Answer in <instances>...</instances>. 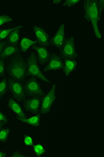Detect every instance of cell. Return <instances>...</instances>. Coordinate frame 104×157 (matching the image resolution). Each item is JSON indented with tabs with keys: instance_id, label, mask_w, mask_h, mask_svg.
I'll use <instances>...</instances> for the list:
<instances>
[{
	"instance_id": "6da1fadb",
	"label": "cell",
	"mask_w": 104,
	"mask_h": 157,
	"mask_svg": "<svg viewBox=\"0 0 104 157\" xmlns=\"http://www.w3.org/2000/svg\"><path fill=\"white\" fill-rule=\"evenodd\" d=\"M82 12L86 22L90 24L93 35L97 40L102 39V33L100 28L103 13L98 7V0L82 1Z\"/></svg>"
},
{
	"instance_id": "7a4b0ae2",
	"label": "cell",
	"mask_w": 104,
	"mask_h": 157,
	"mask_svg": "<svg viewBox=\"0 0 104 157\" xmlns=\"http://www.w3.org/2000/svg\"><path fill=\"white\" fill-rule=\"evenodd\" d=\"M8 71L12 79L20 82L25 79L28 72L26 61L23 56L17 55L11 60L8 67Z\"/></svg>"
},
{
	"instance_id": "3957f363",
	"label": "cell",
	"mask_w": 104,
	"mask_h": 157,
	"mask_svg": "<svg viewBox=\"0 0 104 157\" xmlns=\"http://www.w3.org/2000/svg\"><path fill=\"white\" fill-rule=\"evenodd\" d=\"M67 27L65 22L61 21L58 28L52 33L50 48L55 52H60L66 40L67 36Z\"/></svg>"
},
{
	"instance_id": "277c9868",
	"label": "cell",
	"mask_w": 104,
	"mask_h": 157,
	"mask_svg": "<svg viewBox=\"0 0 104 157\" xmlns=\"http://www.w3.org/2000/svg\"><path fill=\"white\" fill-rule=\"evenodd\" d=\"M26 64L28 74L39 78L45 83L50 82L48 78L40 71L37 63V58L34 51H32L29 54L26 60Z\"/></svg>"
},
{
	"instance_id": "5b68a950",
	"label": "cell",
	"mask_w": 104,
	"mask_h": 157,
	"mask_svg": "<svg viewBox=\"0 0 104 157\" xmlns=\"http://www.w3.org/2000/svg\"><path fill=\"white\" fill-rule=\"evenodd\" d=\"M60 53L64 59H77L78 55V43L74 35L67 36Z\"/></svg>"
},
{
	"instance_id": "8992f818",
	"label": "cell",
	"mask_w": 104,
	"mask_h": 157,
	"mask_svg": "<svg viewBox=\"0 0 104 157\" xmlns=\"http://www.w3.org/2000/svg\"><path fill=\"white\" fill-rule=\"evenodd\" d=\"M31 32L38 44L50 48L52 33L46 28L42 25L36 24L32 27Z\"/></svg>"
},
{
	"instance_id": "52a82bcc",
	"label": "cell",
	"mask_w": 104,
	"mask_h": 157,
	"mask_svg": "<svg viewBox=\"0 0 104 157\" xmlns=\"http://www.w3.org/2000/svg\"><path fill=\"white\" fill-rule=\"evenodd\" d=\"M38 42L33 35L31 32L29 33L23 30L21 38L18 44L19 50L22 53H26L33 48L35 44H37Z\"/></svg>"
},
{
	"instance_id": "ba28073f",
	"label": "cell",
	"mask_w": 104,
	"mask_h": 157,
	"mask_svg": "<svg viewBox=\"0 0 104 157\" xmlns=\"http://www.w3.org/2000/svg\"><path fill=\"white\" fill-rule=\"evenodd\" d=\"M56 85H53L43 98L41 104V112L42 114L48 113L53 106L56 98Z\"/></svg>"
},
{
	"instance_id": "9c48e42d",
	"label": "cell",
	"mask_w": 104,
	"mask_h": 157,
	"mask_svg": "<svg viewBox=\"0 0 104 157\" xmlns=\"http://www.w3.org/2000/svg\"><path fill=\"white\" fill-rule=\"evenodd\" d=\"M8 83L9 90L13 96L19 101H23L25 97V90L20 81L10 78Z\"/></svg>"
},
{
	"instance_id": "30bf717a",
	"label": "cell",
	"mask_w": 104,
	"mask_h": 157,
	"mask_svg": "<svg viewBox=\"0 0 104 157\" xmlns=\"http://www.w3.org/2000/svg\"><path fill=\"white\" fill-rule=\"evenodd\" d=\"M33 48L40 63L44 64L47 63L51 56V48L38 44H35Z\"/></svg>"
},
{
	"instance_id": "8fae6325",
	"label": "cell",
	"mask_w": 104,
	"mask_h": 157,
	"mask_svg": "<svg viewBox=\"0 0 104 157\" xmlns=\"http://www.w3.org/2000/svg\"><path fill=\"white\" fill-rule=\"evenodd\" d=\"M63 60L61 55L58 52H55L54 54L50 56L47 64L45 70L47 71H55L63 68Z\"/></svg>"
},
{
	"instance_id": "7c38bea8",
	"label": "cell",
	"mask_w": 104,
	"mask_h": 157,
	"mask_svg": "<svg viewBox=\"0 0 104 157\" xmlns=\"http://www.w3.org/2000/svg\"><path fill=\"white\" fill-rule=\"evenodd\" d=\"M25 90L30 95L39 97L43 94L42 88L39 82L34 78L29 79L26 82Z\"/></svg>"
},
{
	"instance_id": "4fadbf2b",
	"label": "cell",
	"mask_w": 104,
	"mask_h": 157,
	"mask_svg": "<svg viewBox=\"0 0 104 157\" xmlns=\"http://www.w3.org/2000/svg\"><path fill=\"white\" fill-rule=\"evenodd\" d=\"M24 26L23 24H17L12 32L6 40L7 43L18 46L19 40L21 38Z\"/></svg>"
},
{
	"instance_id": "5bb4252c",
	"label": "cell",
	"mask_w": 104,
	"mask_h": 157,
	"mask_svg": "<svg viewBox=\"0 0 104 157\" xmlns=\"http://www.w3.org/2000/svg\"><path fill=\"white\" fill-rule=\"evenodd\" d=\"M78 65L76 59H64L63 61L64 74L66 77L71 75L76 70Z\"/></svg>"
},
{
	"instance_id": "9a60e30c",
	"label": "cell",
	"mask_w": 104,
	"mask_h": 157,
	"mask_svg": "<svg viewBox=\"0 0 104 157\" xmlns=\"http://www.w3.org/2000/svg\"><path fill=\"white\" fill-rule=\"evenodd\" d=\"M19 48L17 45L7 43L0 55V59L4 60L7 58L12 57L17 54Z\"/></svg>"
},
{
	"instance_id": "2e32d148",
	"label": "cell",
	"mask_w": 104,
	"mask_h": 157,
	"mask_svg": "<svg viewBox=\"0 0 104 157\" xmlns=\"http://www.w3.org/2000/svg\"><path fill=\"white\" fill-rule=\"evenodd\" d=\"M7 104L9 109L16 115H18L19 117L18 119H25L26 118V115L23 112L22 107L16 101L14 100V99L12 98H9L8 100Z\"/></svg>"
},
{
	"instance_id": "e0dca14e",
	"label": "cell",
	"mask_w": 104,
	"mask_h": 157,
	"mask_svg": "<svg viewBox=\"0 0 104 157\" xmlns=\"http://www.w3.org/2000/svg\"><path fill=\"white\" fill-rule=\"evenodd\" d=\"M40 104V98L36 97L28 100L26 102L25 106L27 110L30 112L35 113L38 111Z\"/></svg>"
},
{
	"instance_id": "ac0fdd59",
	"label": "cell",
	"mask_w": 104,
	"mask_h": 157,
	"mask_svg": "<svg viewBox=\"0 0 104 157\" xmlns=\"http://www.w3.org/2000/svg\"><path fill=\"white\" fill-rule=\"evenodd\" d=\"M14 22V18L11 14L6 13H0V28L12 25Z\"/></svg>"
},
{
	"instance_id": "d6986e66",
	"label": "cell",
	"mask_w": 104,
	"mask_h": 157,
	"mask_svg": "<svg viewBox=\"0 0 104 157\" xmlns=\"http://www.w3.org/2000/svg\"><path fill=\"white\" fill-rule=\"evenodd\" d=\"M16 25H11L0 29V41H6Z\"/></svg>"
},
{
	"instance_id": "ffe728a7",
	"label": "cell",
	"mask_w": 104,
	"mask_h": 157,
	"mask_svg": "<svg viewBox=\"0 0 104 157\" xmlns=\"http://www.w3.org/2000/svg\"><path fill=\"white\" fill-rule=\"evenodd\" d=\"M18 119L23 123H26L33 126H37L39 125L40 123V117L39 115H36L29 118Z\"/></svg>"
},
{
	"instance_id": "44dd1931",
	"label": "cell",
	"mask_w": 104,
	"mask_h": 157,
	"mask_svg": "<svg viewBox=\"0 0 104 157\" xmlns=\"http://www.w3.org/2000/svg\"><path fill=\"white\" fill-rule=\"evenodd\" d=\"M82 1L81 0H64L62 2L61 6L66 8H72L77 6Z\"/></svg>"
},
{
	"instance_id": "7402d4cb",
	"label": "cell",
	"mask_w": 104,
	"mask_h": 157,
	"mask_svg": "<svg viewBox=\"0 0 104 157\" xmlns=\"http://www.w3.org/2000/svg\"><path fill=\"white\" fill-rule=\"evenodd\" d=\"M8 83L6 78H4L0 81V96H2L5 94L7 88Z\"/></svg>"
},
{
	"instance_id": "603a6c76",
	"label": "cell",
	"mask_w": 104,
	"mask_h": 157,
	"mask_svg": "<svg viewBox=\"0 0 104 157\" xmlns=\"http://www.w3.org/2000/svg\"><path fill=\"white\" fill-rule=\"evenodd\" d=\"M10 132L9 128H5L0 131V141L4 142L7 139Z\"/></svg>"
},
{
	"instance_id": "cb8c5ba5",
	"label": "cell",
	"mask_w": 104,
	"mask_h": 157,
	"mask_svg": "<svg viewBox=\"0 0 104 157\" xmlns=\"http://www.w3.org/2000/svg\"><path fill=\"white\" fill-rule=\"evenodd\" d=\"M34 151L37 155H42L44 153V148L42 145H37L34 146Z\"/></svg>"
},
{
	"instance_id": "d4e9b609",
	"label": "cell",
	"mask_w": 104,
	"mask_h": 157,
	"mask_svg": "<svg viewBox=\"0 0 104 157\" xmlns=\"http://www.w3.org/2000/svg\"><path fill=\"white\" fill-rule=\"evenodd\" d=\"M5 70V65L4 60L0 59V76L4 74Z\"/></svg>"
},
{
	"instance_id": "484cf974",
	"label": "cell",
	"mask_w": 104,
	"mask_h": 157,
	"mask_svg": "<svg viewBox=\"0 0 104 157\" xmlns=\"http://www.w3.org/2000/svg\"><path fill=\"white\" fill-rule=\"evenodd\" d=\"M25 143L26 145H30L33 144V140L29 136H27L25 138Z\"/></svg>"
},
{
	"instance_id": "4316f807",
	"label": "cell",
	"mask_w": 104,
	"mask_h": 157,
	"mask_svg": "<svg viewBox=\"0 0 104 157\" xmlns=\"http://www.w3.org/2000/svg\"><path fill=\"white\" fill-rule=\"evenodd\" d=\"M62 2L63 1L62 0H57V1H54L52 2V3L54 5V6L56 7H60L62 5Z\"/></svg>"
},
{
	"instance_id": "83f0119b",
	"label": "cell",
	"mask_w": 104,
	"mask_h": 157,
	"mask_svg": "<svg viewBox=\"0 0 104 157\" xmlns=\"http://www.w3.org/2000/svg\"><path fill=\"white\" fill-rule=\"evenodd\" d=\"M7 118L3 113L0 111V122H7Z\"/></svg>"
},
{
	"instance_id": "f1b7e54d",
	"label": "cell",
	"mask_w": 104,
	"mask_h": 157,
	"mask_svg": "<svg viewBox=\"0 0 104 157\" xmlns=\"http://www.w3.org/2000/svg\"><path fill=\"white\" fill-rule=\"evenodd\" d=\"M6 44V41H0V55Z\"/></svg>"
},
{
	"instance_id": "f546056e",
	"label": "cell",
	"mask_w": 104,
	"mask_h": 157,
	"mask_svg": "<svg viewBox=\"0 0 104 157\" xmlns=\"http://www.w3.org/2000/svg\"><path fill=\"white\" fill-rule=\"evenodd\" d=\"M12 157H25V156L19 152H15L13 154Z\"/></svg>"
},
{
	"instance_id": "4dcf8cb0",
	"label": "cell",
	"mask_w": 104,
	"mask_h": 157,
	"mask_svg": "<svg viewBox=\"0 0 104 157\" xmlns=\"http://www.w3.org/2000/svg\"><path fill=\"white\" fill-rule=\"evenodd\" d=\"M6 155L5 154L4 152H2V151H0V157H5Z\"/></svg>"
},
{
	"instance_id": "1f68e13d",
	"label": "cell",
	"mask_w": 104,
	"mask_h": 157,
	"mask_svg": "<svg viewBox=\"0 0 104 157\" xmlns=\"http://www.w3.org/2000/svg\"><path fill=\"white\" fill-rule=\"evenodd\" d=\"M0 128H1V124H0Z\"/></svg>"
}]
</instances>
